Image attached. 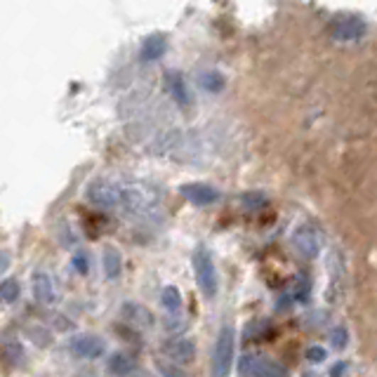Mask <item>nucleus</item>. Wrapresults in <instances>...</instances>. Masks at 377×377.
I'll use <instances>...</instances> for the list:
<instances>
[{"mask_svg":"<svg viewBox=\"0 0 377 377\" xmlns=\"http://www.w3.org/2000/svg\"><path fill=\"white\" fill-rule=\"evenodd\" d=\"M73 269H76L78 273H87V260H85V255H76V257H73Z\"/></svg>","mask_w":377,"mask_h":377,"instance_id":"obj_25","label":"nucleus"},{"mask_svg":"<svg viewBox=\"0 0 377 377\" xmlns=\"http://www.w3.org/2000/svg\"><path fill=\"white\" fill-rule=\"evenodd\" d=\"M236 332L231 325H224L217 335L215 349H212V377H229L234 366Z\"/></svg>","mask_w":377,"mask_h":377,"instance_id":"obj_3","label":"nucleus"},{"mask_svg":"<svg viewBox=\"0 0 377 377\" xmlns=\"http://www.w3.org/2000/svg\"><path fill=\"white\" fill-rule=\"evenodd\" d=\"M180 194L187 198L189 203H194V205H212V203L219 201V191L212 187V184H205V182L182 184Z\"/></svg>","mask_w":377,"mask_h":377,"instance_id":"obj_9","label":"nucleus"},{"mask_svg":"<svg viewBox=\"0 0 377 377\" xmlns=\"http://www.w3.org/2000/svg\"><path fill=\"white\" fill-rule=\"evenodd\" d=\"M135 371H137V361H135V356H130V354L118 351V354H114V356L109 359V373L111 375L125 377V375H130Z\"/></svg>","mask_w":377,"mask_h":377,"instance_id":"obj_15","label":"nucleus"},{"mask_svg":"<svg viewBox=\"0 0 377 377\" xmlns=\"http://www.w3.org/2000/svg\"><path fill=\"white\" fill-rule=\"evenodd\" d=\"M7 267H10V255H7V253H0V273H3Z\"/></svg>","mask_w":377,"mask_h":377,"instance_id":"obj_26","label":"nucleus"},{"mask_svg":"<svg viewBox=\"0 0 377 377\" xmlns=\"http://www.w3.org/2000/svg\"><path fill=\"white\" fill-rule=\"evenodd\" d=\"M123 316L130 325H137V328H151L153 321H156L149 309L137 305V302H128V305L123 307Z\"/></svg>","mask_w":377,"mask_h":377,"instance_id":"obj_14","label":"nucleus"},{"mask_svg":"<svg viewBox=\"0 0 377 377\" xmlns=\"http://www.w3.org/2000/svg\"><path fill=\"white\" fill-rule=\"evenodd\" d=\"M160 305L170 314H180V309H182V295H180V290H177L175 285H168L165 290L160 293Z\"/></svg>","mask_w":377,"mask_h":377,"instance_id":"obj_18","label":"nucleus"},{"mask_svg":"<svg viewBox=\"0 0 377 377\" xmlns=\"http://www.w3.org/2000/svg\"><path fill=\"white\" fill-rule=\"evenodd\" d=\"M165 85H168V92L173 94V99L177 102V104H180V106H189L191 104V92H189L187 80H184L182 73L168 71L165 73Z\"/></svg>","mask_w":377,"mask_h":377,"instance_id":"obj_13","label":"nucleus"},{"mask_svg":"<svg viewBox=\"0 0 377 377\" xmlns=\"http://www.w3.org/2000/svg\"><path fill=\"white\" fill-rule=\"evenodd\" d=\"M31 290H33V297L38 302H43V305H55L57 302L55 280L45 271H35L31 276Z\"/></svg>","mask_w":377,"mask_h":377,"instance_id":"obj_11","label":"nucleus"},{"mask_svg":"<svg viewBox=\"0 0 377 377\" xmlns=\"http://www.w3.org/2000/svg\"><path fill=\"white\" fill-rule=\"evenodd\" d=\"M102 264H104V273L106 278H118L123 271V255L121 250L114 246H106L104 253H102Z\"/></svg>","mask_w":377,"mask_h":377,"instance_id":"obj_16","label":"nucleus"},{"mask_svg":"<svg viewBox=\"0 0 377 377\" xmlns=\"http://www.w3.org/2000/svg\"><path fill=\"white\" fill-rule=\"evenodd\" d=\"M3 356L7 359V364H21V359H24V351H21V346L19 344H5V349H3Z\"/></svg>","mask_w":377,"mask_h":377,"instance_id":"obj_20","label":"nucleus"},{"mask_svg":"<svg viewBox=\"0 0 377 377\" xmlns=\"http://www.w3.org/2000/svg\"><path fill=\"white\" fill-rule=\"evenodd\" d=\"M325 356H328V354H325L323 346H309L307 349V359L312 361V364H321V361H325Z\"/></svg>","mask_w":377,"mask_h":377,"instance_id":"obj_22","label":"nucleus"},{"mask_svg":"<svg viewBox=\"0 0 377 377\" xmlns=\"http://www.w3.org/2000/svg\"><path fill=\"white\" fill-rule=\"evenodd\" d=\"M160 196L156 189L146 187L142 182H128L121 184V208L132 212V215H144L158 205Z\"/></svg>","mask_w":377,"mask_h":377,"instance_id":"obj_1","label":"nucleus"},{"mask_svg":"<svg viewBox=\"0 0 377 377\" xmlns=\"http://www.w3.org/2000/svg\"><path fill=\"white\" fill-rule=\"evenodd\" d=\"M163 354H165L173 364H191V361L196 359V346L191 339L177 337V339H170V342L163 344Z\"/></svg>","mask_w":377,"mask_h":377,"instance_id":"obj_10","label":"nucleus"},{"mask_svg":"<svg viewBox=\"0 0 377 377\" xmlns=\"http://www.w3.org/2000/svg\"><path fill=\"white\" fill-rule=\"evenodd\" d=\"M239 371L248 377H288V371L280 364L267 356H255V354H248V356L241 359Z\"/></svg>","mask_w":377,"mask_h":377,"instance_id":"obj_5","label":"nucleus"},{"mask_svg":"<svg viewBox=\"0 0 377 377\" xmlns=\"http://www.w3.org/2000/svg\"><path fill=\"white\" fill-rule=\"evenodd\" d=\"M21 295V285L19 280L14 278H7L0 283V302H5V305H12V302H17Z\"/></svg>","mask_w":377,"mask_h":377,"instance_id":"obj_19","label":"nucleus"},{"mask_svg":"<svg viewBox=\"0 0 377 377\" xmlns=\"http://www.w3.org/2000/svg\"><path fill=\"white\" fill-rule=\"evenodd\" d=\"M332 344H335L337 349H342V346L346 344V330L344 328H335V332H332Z\"/></svg>","mask_w":377,"mask_h":377,"instance_id":"obj_24","label":"nucleus"},{"mask_svg":"<svg viewBox=\"0 0 377 377\" xmlns=\"http://www.w3.org/2000/svg\"><path fill=\"white\" fill-rule=\"evenodd\" d=\"M158 373L163 377H187L184 371H180V368L173 366V364H158Z\"/></svg>","mask_w":377,"mask_h":377,"instance_id":"obj_21","label":"nucleus"},{"mask_svg":"<svg viewBox=\"0 0 377 377\" xmlns=\"http://www.w3.org/2000/svg\"><path fill=\"white\" fill-rule=\"evenodd\" d=\"M69 349L71 354H76L78 359L94 361L106 354V344L99 335H76V337H71Z\"/></svg>","mask_w":377,"mask_h":377,"instance_id":"obj_8","label":"nucleus"},{"mask_svg":"<svg viewBox=\"0 0 377 377\" xmlns=\"http://www.w3.org/2000/svg\"><path fill=\"white\" fill-rule=\"evenodd\" d=\"M168 50V35L165 33H151L142 40V48H139V57L144 62H156Z\"/></svg>","mask_w":377,"mask_h":377,"instance_id":"obj_12","label":"nucleus"},{"mask_svg":"<svg viewBox=\"0 0 377 377\" xmlns=\"http://www.w3.org/2000/svg\"><path fill=\"white\" fill-rule=\"evenodd\" d=\"M364 33H366V21L359 14H339L330 24V35L339 43H354L364 38Z\"/></svg>","mask_w":377,"mask_h":377,"instance_id":"obj_6","label":"nucleus"},{"mask_svg":"<svg viewBox=\"0 0 377 377\" xmlns=\"http://www.w3.org/2000/svg\"><path fill=\"white\" fill-rule=\"evenodd\" d=\"M191 264H194L196 285H198V290L203 293V297H215L217 288H219V278H217V267H215V262H212V255L208 253V248L198 246L194 250V257H191Z\"/></svg>","mask_w":377,"mask_h":377,"instance_id":"obj_2","label":"nucleus"},{"mask_svg":"<svg viewBox=\"0 0 377 377\" xmlns=\"http://www.w3.org/2000/svg\"><path fill=\"white\" fill-rule=\"evenodd\" d=\"M87 203L102 210H114L121 208V184L109 182V180H94L85 191Z\"/></svg>","mask_w":377,"mask_h":377,"instance_id":"obj_4","label":"nucleus"},{"mask_svg":"<svg viewBox=\"0 0 377 377\" xmlns=\"http://www.w3.org/2000/svg\"><path fill=\"white\" fill-rule=\"evenodd\" d=\"M243 203H246L250 210H255V208H260V205L264 203V196H262V194H250V196H243Z\"/></svg>","mask_w":377,"mask_h":377,"instance_id":"obj_23","label":"nucleus"},{"mask_svg":"<svg viewBox=\"0 0 377 377\" xmlns=\"http://www.w3.org/2000/svg\"><path fill=\"white\" fill-rule=\"evenodd\" d=\"M321 243H323L321 234H319V229H316V226L302 224L297 231L293 234L295 250H297L302 257H307V260H314V257L321 253Z\"/></svg>","mask_w":377,"mask_h":377,"instance_id":"obj_7","label":"nucleus"},{"mask_svg":"<svg viewBox=\"0 0 377 377\" xmlns=\"http://www.w3.org/2000/svg\"><path fill=\"white\" fill-rule=\"evenodd\" d=\"M198 85H201L205 92L217 94V92L224 90L226 80H224V76H222L219 71H203L201 76H198Z\"/></svg>","mask_w":377,"mask_h":377,"instance_id":"obj_17","label":"nucleus"}]
</instances>
